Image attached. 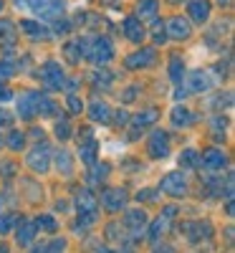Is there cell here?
<instances>
[{
	"mask_svg": "<svg viewBox=\"0 0 235 253\" xmlns=\"http://www.w3.org/2000/svg\"><path fill=\"white\" fill-rule=\"evenodd\" d=\"M26 3L31 5V10L38 15V18H58L63 15V10H66V0H26Z\"/></svg>",
	"mask_w": 235,
	"mask_h": 253,
	"instance_id": "cell-1",
	"label": "cell"
},
{
	"mask_svg": "<svg viewBox=\"0 0 235 253\" xmlns=\"http://www.w3.org/2000/svg\"><path fill=\"white\" fill-rule=\"evenodd\" d=\"M190 15L197 20V23H205L207 15H210V3L207 0H190V5H187Z\"/></svg>",
	"mask_w": 235,
	"mask_h": 253,
	"instance_id": "cell-2",
	"label": "cell"
},
{
	"mask_svg": "<svg viewBox=\"0 0 235 253\" xmlns=\"http://www.w3.org/2000/svg\"><path fill=\"white\" fill-rule=\"evenodd\" d=\"M124 36L134 41V43H142V38H144V28L139 26V20L137 18H126L124 20Z\"/></svg>",
	"mask_w": 235,
	"mask_h": 253,
	"instance_id": "cell-3",
	"label": "cell"
},
{
	"mask_svg": "<svg viewBox=\"0 0 235 253\" xmlns=\"http://www.w3.org/2000/svg\"><path fill=\"white\" fill-rule=\"evenodd\" d=\"M167 28H169V36L177 38V41H182V38L190 36V23H187V20H182V18H172Z\"/></svg>",
	"mask_w": 235,
	"mask_h": 253,
	"instance_id": "cell-4",
	"label": "cell"
},
{
	"mask_svg": "<svg viewBox=\"0 0 235 253\" xmlns=\"http://www.w3.org/2000/svg\"><path fill=\"white\" fill-rule=\"evenodd\" d=\"M162 187L167 190V193H172V195H182L185 193V180L180 175H167L164 182H162Z\"/></svg>",
	"mask_w": 235,
	"mask_h": 253,
	"instance_id": "cell-5",
	"label": "cell"
},
{
	"mask_svg": "<svg viewBox=\"0 0 235 253\" xmlns=\"http://www.w3.org/2000/svg\"><path fill=\"white\" fill-rule=\"evenodd\" d=\"M104 205L109 210H119L124 205V193L121 190H106L104 193Z\"/></svg>",
	"mask_w": 235,
	"mask_h": 253,
	"instance_id": "cell-6",
	"label": "cell"
},
{
	"mask_svg": "<svg viewBox=\"0 0 235 253\" xmlns=\"http://www.w3.org/2000/svg\"><path fill=\"white\" fill-rule=\"evenodd\" d=\"M157 15V0H139V18Z\"/></svg>",
	"mask_w": 235,
	"mask_h": 253,
	"instance_id": "cell-7",
	"label": "cell"
},
{
	"mask_svg": "<svg viewBox=\"0 0 235 253\" xmlns=\"http://www.w3.org/2000/svg\"><path fill=\"white\" fill-rule=\"evenodd\" d=\"M20 28H23L26 33H31V36H48V31L43 28V26H38V23H33V20H23V23H20Z\"/></svg>",
	"mask_w": 235,
	"mask_h": 253,
	"instance_id": "cell-8",
	"label": "cell"
},
{
	"mask_svg": "<svg viewBox=\"0 0 235 253\" xmlns=\"http://www.w3.org/2000/svg\"><path fill=\"white\" fill-rule=\"evenodd\" d=\"M152 61H155V51L152 48H144V51H139L137 56L129 58V66H134V63H152Z\"/></svg>",
	"mask_w": 235,
	"mask_h": 253,
	"instance_id": "cell-9",
	"label": "cell"
},
{
	"mask_svg": "<svg viewBox=\"0 0 235 253\" xmlns=\"http://www.w3.org/2000/svg\"><path fill=\"white\" fill-rule=\"evenodd\" d=\"M78 205H83L81 210H94V208H96V203H94V198H91L89 193H83V195H78Z\"/></svg>",
	"mask_w": 235,
	"mask_h": 253,
	"instance_id": "cell-10",
	"label": "cell"
},
{
	"mask_svg": "<svg viewBox=\"0 0 235 253\" xmlns=\"http://www.w3.org/2000/svg\"><path fill=\"white\" fill-rule=\"evenodd\" d=\"M33 230H36V228H31V225H28V228L23 230V233H18V243H28V241L33 238Z\"/></svg>",
	"mask_w": 235,
	"mask_h": 253,
	"instance_id": "cell-11",
	"label": "cell"
},
{
	"mask_svg": "<svg viewBox=\"0 0 235 253\" xmlns=\"http://www.w3.org/2000/svg\"><path fill=\"white\" fill-rule=\"evenodd\" d=\"M10 225H13V218L3 215V218H0V233H5V230H10Z\"/></svg>",
	"mask_w": 235,
	"mask_h": 253,
	"instance_id": "cell-12",
	"label": "cell"
},
{
	"mask_svg": "<svg viewBox=\"0 0 235 253\" xmlns=\"http://www.w3.org/2000/svg\"><path fill=\"white\" fill-rule=\"evenodd\" d=\"M40 223H43V225H46V230H53V228H56V223H53L51 218H46V215H43V218H40V220H38V225H40Z\"/></svg>",
	"mask_w": 235,
	"mask_h": 253,
	"instance_id": "cell-13",
	"label": "cell"
},
{
	"mask_svg": "<svg viewBox=\"0 0 235 253\" xmlns=\"http://www.w3.org/2000/svg\"><path fill=\"white\" fill-rule=\"evenodd\" d=\"M0 10H3V0H0Z\"/></svg>",
	"mask_w": 235,
	"mask_h": 253,
	"instance_id": "cell-14",
	"label": "cell"
}]
</instances>
